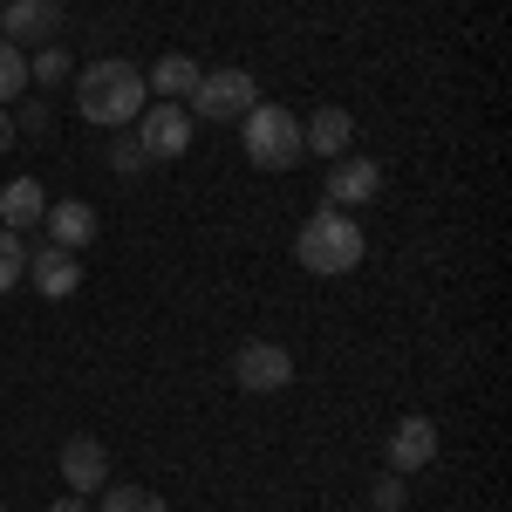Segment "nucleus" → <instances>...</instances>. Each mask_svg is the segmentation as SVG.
Returning <instances> with one entry per match:
<instances>
[{
  "label": "nucleus",
  "instance_id": "f257e3e1",
  "mask_svg": "<svg viewBox=\"0 0 512 512\" xmlns=\"http://www.w3.org/2000/svg\"><path fill=\"white\" fill-rule=\"evenodd\" d=\"M76 110H82V123H96V130H123V123H137V117H144V69L123 62V55L89 62V69L76 76Z\"/></svg>",
  "mask_w": 512,
  "mask_h": 512
},
{
  "label": "nucleus",
  "instance_id": "f03ea898",
  "mask_svg": "<svg viewBox=\"0 0 512 512\" xmlns=\"http://www.w3.org/2000/svg\"><path fill=\"white\" fill-rule=\"evenodd\" d=\"M294 253H301V267H308V274H321V280L362 267V226H355V212H342V205L308 212V226L294 233Z\"/></svg>",
  "mask_w": 512,
  "mask_h": 512
},
{
  "label": "nucleus",
  "instance_id": "7ed1b4c3",
  "mask_svg": "<svg viewBox=\"0 0 512 512\" xmlns=\"http://www.w3.org/2000/svg\"><path fill=\"white\" fill-rule=\"evenodd\" d=\"M239 123H246V158H253V171H294V164L308 158V144H301V117H294V110H280V103H253Z\"/></svg>",
  "mask_w": 512,
  "mask_h": 512
},
{
  "label": "nucleus",
  "instance_id": "20e7f679",
  "mask_svg": "<svg viewBox=\"0 0 512 512\" xmlns=\"http://www.w3.org/2000/svg\"><path fill=\"white\" fill-rule=\"evenodd\" d=\"M253 96H260L253 89V69H205L185 103L198 110V123H239L253 110Z\"/></svg>",
  "mask_w": 512,
  "mask_h": 512
},
{
  "label": "nucleus",
  "instance_id": "39448f33",
  "mask_svg": "<svg viewBox=\"0 0 512 512\" xmlns=\"http://www.w3.org/2000/svg\"><path fill=\"white\" fill-rule=\"evenodd\" d=\"M233 383L246 396H274L294 383V355L280 349V342H246V349L233 355Z\"/></svg>",
  "mask_w": 512,
  "mask_h": 512
},
{
  "label": "nucleus",
  "instance_id": "423d86ee",
  "mask_svg": "<svg viewBox=\"0 0 512 512\" xmlns=\"http://www.w3.org/2000/svg\"><path fill=\"white\" fill-rule=\"evenodd\" d=\"M137 151L144 158H185L192 151V110L185 103H151L137 117Z\"/></svg>",
  "mask_w": 512,
  "mask_h": 512
},
{
  "label": "nucleus",
  "instance_id": "0eeeda50",
  "mask_svg": "<svg viewBox=\"0 0 512 512\" xmlns=\"http://www.w3.org/2000/svg\"><path fill=\"white\" fill-rule=\"evenodd\" d=\"M383 192V164L362 158V151H342V158L328 164V205H369V198Z\"/></svg>",
  "mask_w": 512,
  "mask_h": 512
},
{
  "label": "nucleus",
  "instance_id": "6e6552de",
  "mask_svg": "<svg viewBox=\"0 0 512 512\" xmlns=\"http://www.w3.org/2000/svg\"><path fill=\"white\" fill-rule=\"evenodd\" d=\"M28 280H35V294H48V301H69V294L82 287V260L69 253V246L41 239L35 253H28Z\"/></svg>",
  "mask_w": 512,
  "mask_h": 512
},
{
  "label": "nucleus",
  "instance_id": "1a4fd4ad",
  "mask_svg": "<svg viewBox=\"0 0 512 512\" xmlns=\"http://www.w3.org/2000/svg\"><path fill=\"white\" fill-rule=\"evenodd\" d=\"M55 35H62V7L55 0H7L0 7V41H14V48L21 41H41L48 48Z\"/></svg>",
  "mask_w": 512,
  "mask_h": 512
},
{
  "label": "nucleus",
  "instance_id": "9d476101",
  "mask_svg": "<svg viewBox=\"0 0 512 512\" xmlns=\"http://www.w3.org/2000/svg\"><path fill=\"white\" fill-rule=\"evenodd\" d=\"M431 458H437V424H431V417H403V424L390 431V472L396 478H417Z\"/></svg>",
  "mask_w": 512,
  "mask_h": 512
},
{
  "label": "nucleus",
  "instance_id": "9b49d317",
  "mask_svg": "<svg viewBox=\"0 0 512 512\" xmlns=\"http://www.w3.org/2000/svg\"><path fill=\"white\" fill-rule=\"evenodd\" d=\"M62 485H69V492H103V485H110V451H103V444H96V437H69V444H62Z\"/></svg>",
  "mask_w": 512,
  "mask_h": 512
},
{
  "label": "nucleus",
  "instance_id": "f8f14e48",
  "mask_svg": "<svg viewBox=\"0 0 512 512\" xmlns=\"http://www.w3.org/2000/svg\"><path fill=\"white\" fill-rule=\"evenodd\" d=\"M301 144H308V158H328V164H335L355 144V117L328 103V110H315V117L301 123Z\"/></svg>",
  "mask_w": 512,
  "mask_h": 512
},
{
  "label": "nucleus",
  "instance_id": "ddd939ff",
  "mask_svg": "<svg viewBox=\"0 0 512 512\" xmlns=\"http://www.w3.org/2000/svg\"><path fill=\"white\" fill-rule=\"evenodd\" d=\"M41 226H48V239L55 246H89L96 239V212H89V198H48V212H41Z\"/></svg>",
  "mask_w": 512,
  "mask_h": 512
},
{
  "label": "nucleus",
  "instance_id": "4468645a",
  "mask_svg": "<svg viewBox=\"0 0 512 512\" xmlns=\"http://www.w3.org/2000/svg\"><path fill=\"white\" fill-rule=\"evenodd\" d=\"M41 212H48V192H41L35 178H14V185L0 192V226H7V233H28V226H41Z\"/></svg>",
  "mask_w": 512,
  "mask_h": 512
},
{
  "label": "nucleus",
  "instance_id": "2eb2a0df",
  "mask_svg": "<svg viewBox=\"0 0 512 512\" xmlns=\"http://www.w3.org/2000/svg\"><path fill=\"white\" fill-rule=\"evenodd\" d=\"M198 76H205V69H198L192 55H158L144 89H151V96H164V103H185V96L198 89Z\"/></svg>",
  "mask_w": 512,
  "mask_h": 512
},
{
  "label": "nucleus",
  "instance_id": "dca6fc26",
  "mask_svg": "<svg viewBox=\"0 0 512 512\" xmlns=\"http://www.w3.org/2000/svg\"><path fill=\"white\" fill-rule=\"evenodd\" d=\"M28 76H35L41 89H62V82L76 76V62H69V48H62V41H48V48H35V62H28Z\"/></svg>",
  "mask_w": 512,
  "mask_h": 512
},
{
  "label": "nucleus",
  "instance_id": "f3484780",
  "mask_svg": "<svg viewBox=\"0 0 512 512\" xmlns=\"http://www.w3.org/2000/svg\"><path fill=\"white\" fill-rule=\"evenodd\" d=\"M96 512H164V499L151 485H103V506Z\"/></svg>",
  "mask_w": 512,
  "mask_h": 512
},
{
  "label": "nucleus",
  "instance_id": "a211bd4d",
  "mask_svg": "<svg viewBox=\"0 0 512 512\" xmlns=\"http://www.w3.org/2000/svg\"><path fill=\"white\" fill-rule=\"evenodd\" d=\"M21 89H28V55H21L14 41H0V110H7Z\"/></svg>",
  "mask_w": 512,
  "mask_h": 512
},
{
  "label": "nucleus",
  "instance_id": "6ab92c4d",
  "mask_svg": "<svg viewBox=\"0 0 512 512\" xmlns=\"http://www.w3.org/2000/svg\"><path fill=\"white\" fill-rule=\"evenodd\" d=\"M21 280H28V246H21V233H7V226H0V294H7V287H21Z\"/></svg>",
  "mask_w": 512,
  "mask_h": 512
},
{
  "label": "nucleus",
  "instance_id": "aec40b11",
  "mask_svg": "<svg viewBox=\"0 0 512 512\" xmlns=\"http://www.w3.org/2000/svg\"><path fill=\"white\" fill-rule=\"evenodd\" d=\"M403 499H410V485H403V478H376V492H369V506L376 512H403Z\"/></svg>",
  "mask_w": 512,
  "mask_h": 512
},
{
  "label": "nucleus",
  "instance_id": "412c9836",
  "mask_svg": "<svg viewBox=\"0 0 512 512\" xmlns=\"http://www.w3.org/2000/svg\"><path fill=\"white\" fill-rule=\"evenodd\" d=\"M48 123H55V110H48V103H28V110H21V117H14V130H28V137H41V130H48Z\"/></svg>",
  "mask_w": 512,
  "mask_h": 512
},
{
  "label": "nucleus",
  "instance_id": "4be33fe9",
  "mask_svg": "<svg viewBox=\"0 0 512 512\" xmlns=\"http://www.w3.org/2000/svg\"><path fill=\"white\" fill-rule=\"evenodd\" d=\"M110 164H117V171H137V164H144L137 137H117V144H110Z\"/></svg>",
  "mask_w": 512,
  "mask_h": 512
},
{
  "label": "nucleus",
  "instance_id": "5701e85b",
  "mask_svg": "<svg viewBox=\"0 0 512 512\" xmlns=\"http://www.w3.org/2000/svg\"><path fill=\"white\" fill-rule=\"evenodd\" d=\"M14 137H21V130H14V117H7V110H0V151H7V144H14Z\"/></svg>",
  "mask_w": 512,
  "mask_h": 512
},
{
  "label": "nucleus",
  "instance_id": "b1692460",
  "mask_svg": "<svg viewBox=\"0 0 512 512\" xmlns=\"http://www.w3.org/2000/svg\"><path fill=\"white\" fill-rule=\"evenodd\" d=\"M48 512H89V506H82V499H55Z\"/></svg>",
  "mask_w": 512,
  "mask_h": 512
},
{
  "label": "nucleus",
  "instance_id": "393cba45",
  "mask_svg": "<svg viewBox=\"0 0 512 512\" xmlns=\"http://www.w3.org/2000/svg\"><path fill=\"white\" fill-rule=\"evenodd\" d=\"M0 512H7V499H0Z\"/></svg>",
  "mask_w": 512,
  "mask_h": 512
}]
</instances>
